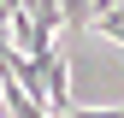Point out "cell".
Listing matches in <instances>:
<instances>
[{"label":"cell","mask_w":124,"mask_h":118,"mask_svg":"<svg viewBox=\"0 0 124 118\" xmlns=\"http://www.w3.org/2000/svg\"><path fill=\"white\" fill-rule=\"evenodd\" d=\"M30 59H36V65H41V83H47V112L59 118V112H71V59L65 53H30Z\"/></svg>","instance_id":"obj_1"},{"label":"cell","mask_w":124,"mask_h":118,"mask_svg":"<svg viewBox=\"0 0 124 118\" xmlns=\"http://www.w3.org/2000/svg\"><path fill=\"white\" fill-rule=\"evenodd\" d=\"M59 18H65L71 30H95L101 12H95V0H59Z\"/></svg>","instance_id":"obj_2"},{"label":"cell","mask_w":124,"mask_h":118,"mask_svg":"<svg viewBox=\"0 0 124 118\" xmlns=\"http://www.w3.org/2000/svg\"><path fill=\"white\" fill-rule=\"evenodd\" d=\"M95 30H101V36H112V41H124V6L101 12V18H95Z\"/></svg>","instance_id":"obj_3"},{"label":"cell","mask_w":124,"mask_h":118,"mask_svg":"<svg viewBox=\"0 0 124 118\" xmlns=\"http://www.w3.org/2000/svg\"><path fill=\"white\" fill-rule=\"evenodd\" d=\"M0 6H6V12H18V6H24V0H0Z\"/></svg>","instance_id":"obj_4"}]
</instances>
